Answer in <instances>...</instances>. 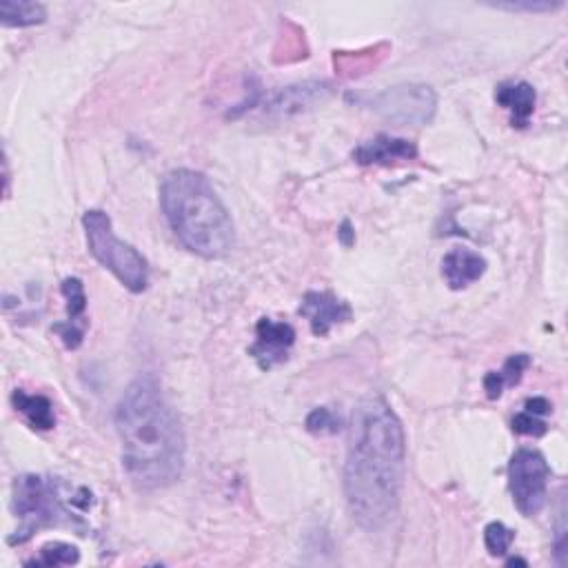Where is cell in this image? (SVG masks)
<instances>
[{
	"instance_id": "1",
	"label": "cell",
	"mask_w": 568,
	"mask_h": 568,
	"mask_svg": "<svg viewBox=\"0 0 568 568\" xmlns=\"http://www.w3.org/2000/svg\"><path fill=\"white\" fill-rule=\"evenodd\" d=\"M407 440L402 422L380 395L362 400L353 411L344 495L362 529L380 531L400 511Z\"/></svg>"
},
{
	"instance_id": "2",
	"label": "cell",
	"mask_w": 568,
	"mask_h": 568,
	"mask_svg": "<svg viewBox=\"0 0 568 568\" xmlns=\"http://www.w3.org/2000/svg\"><path fill=\"white\" fill-rule=\"evenodd\" d=\"M123 442V464L142 491L167 489L185 471L187 440L154 375H140L127 387L116 409Z\"/></svg>"
},
{
	"instance_id": "3",
	"label": "cell",
	"mask_w": 568,
	"mask_h": 568,
	"mask_svg": "<svg viewBox=\"0 0 568 568\" xmlns=\"http://www.w3.org/2000/svg\"><path fill=\"white\" fill-rule=\"evenodd\" d=\"M160 205L176 238L200 258H225L236 245V229L205 174L176 169L162 178Z\"/></svg>"
},
{
	"instance_id": "4",
	"label": "cell",
	"mask_w": 568,
	"mask_h": 568,
	"mask_svg": "<svg viewBox=\"0 0 568 568\" xmlns=\"http://www.w3.org/2000/svg\"><path fill=\"white\" fill-rule=\"evenodd\" d=\"M14 513L18 517L16 535L9 544H25L43 529L54 526H78L83 529L80 517H74L60 497L54 480L43 475H20L14 482Z\"/></svg>"
},
{
	"instance_id": "5",
	"label": "cell",
	"mask_w": 568,
	"mask_h": 568,
	"mask_svg": "<svg viewBox=\"0 0 568 568\" xmlns=\"http://www.w3.org/2000/svg\"><path fill=\"white\" fill-rule=\"evenodd\" d=\"M83 227L87 233V245L91 256L107 271L114 273L118 282L131 293H142L149 284L147 260L140 253L120 240L111 229V218L105 211L91 209L83 216Z\"/></svg>"
},
{
	"instance_id": "6",
	"label": "cell",
	"mask_w": 568,
	"mask_h": 568,
	"mask_svg": "<svg viewBox=\"0 0 568 568\" xmlns=\"http://www.w3.org/2000/svg\"><path fill=\"white\" fill-rule=\"evenodd\" d=\"M551 466L535 449H520L509 462V489L513 502L524 517H533L544 509L549 491Z\"/></svg>"
},
{
	"instance_id": "7",
	"label": "cell",
	"mask_w": 568,
	"mask_h": 568,
	"mask_svg": "<svg viewBox=\"0 0 568 568\" xmlns=\"http://www.w3.org/2000/svg\"><path fill=\"white\" fill-rule=\"evenodd\" d=\"M380 118L395 125L422 127L431 123L438 98L429 85H398L375 94L367 103Z\"/></svg>"
},
{
	"instance_id": "8",
	"label": "cell",
	"mask_w": 568,
	"mask_h": 568,
	"mask_svg": "<svg viewBox=\"0 0 568 568\" xmlns=\"http://www.w3.org/2000/svg\"><path fill=\"white\" fill-rule=\"evenodd\" d=\"M293 342H296V329L291 324L262 318L256 324V344L249 349V355L262 371H271L289 358Z\"/></svg>"
},
{
	"instance_id": "9",
	"label": "cell",
	"mask_w": 568,
	"mask_h": 568,
	"mask_svg": "<svg viewBox=\"0 0 568 568\" xmlns=\"http://www.w3.org/2000/svg\"><path fill=\"white\" fill-rule=\"evenodd\" d=\"M300 313L309 320L311 331L316 333L318 338L329 336V331L336 327V324L349 322L353 318L351 304L333 296L329 291H309L302 300Z\"/></svg>"
},
{
	"instance_id": "10",
	"label": "cell",
	"mask_w": 568,
	"mask_h": 568,
	"mask_svg": "<svg viewBox=\"0 0 568 568\" xmlns=\"http://www.w3.org/2000/svg\"><path fill=\"white\" fill-rule=\"evenodd\" d=\"M331 96L329 85L324 83H304V85H296V87H287L278 91L267 103V111L269 114L276 116H293V114H302L311 107H318L322 103H327Z\"/></svg>"
},
{
	"instance_id": "11",
	"label": "cell",
	"mask_w": 568,
	"mask_h": 568,
	"mask_svg": "<svg viewBox=\"0 0 568 568\" xmlns=\"http://www.w3.org/2000/svg\"><path fill=\"white\" fill-rule=\"evenodd\" d=\"M353 158L358 165H391V162L398 160L418 158V147H415V142L411 140L391 138L382 134L355 149Z\"/></svg>"
},
{
	"instance_id": "12",
	"label": "cell",
	"mask_w": 568,
	"mask_h": 568,
	"mask_svg": "<svg viewBox=\"0 0 568 568\" xmlns=\"http://www.w3.org/2000/svg\"><path fill=\"white\" fill-rule=\"evenodd\" d=\"M486 273V260L471 249H453L442 260V276L449 289L460 291L478 282Z\"/></svg>"
},
{
	"instance_id": "13",
	"label": "cell",
	"mask_w": 568,
	"mask_h": 568,
	"mask_svg": "<svg viewBox=\"0 0 568 568\" xmlns=\"http://www.w3.org/2000/svg\"><path fill=\"white\" fill-rule=\"evenodd\" d=\"M497 105L511 111L513 127H526L535 111L537 94L533 85L529 83H515V85H500L495 91Z\"/></svg>"
},
{
	"instance_id": "14",
	"label": "cell",
	"mask_w": 568,
	"mask_h": 568,
	"mask_svg": "<svg viewBox=\"0 0 568 568\" xmlns=\"http://www.w3.org/2000/svg\"><path fill=\"white\" fill-rule=\"evenodd\" d=\"M14 409L18 413H23L27 422L34 426L38 431H52L56 426V413L54 404L45 395H32L23 389H16L12 393Z\"/></svg>"
},
{
	"instance_id": "15",
	"label": "cell",
	"mask_w": 568,
	"mask_h": 568,
	"mask_svg": "<svg viewBox=\"0 0 568 568\" xmlns=\"http://www.w3.org/2000/svg\"><path fill=\"white\" fill-rule=\"evenodd\" d=\"M47 9L29 0H0V23L5 27H32L45 23Z\"/></svg>"
},
{
	"instance_id": "16",
	"label": "cell",
	"mask_w": 568,
	"mask_h": 568,
	"mask_svg": "<svg viewBox=\"0 0 568 568\" xmlns=\"http://www.w3.org/2000/svg\"><path fill=\"white\" fill-rule=\"evenodd\" d=\"M80 562V553L76 546L65 542H49L40 549L36 560H29L27 566H71Z\"/></svg>"
},
{
	"instance_id": "17",
	"label": "cell",
	"mask_w": 568,
	"mask_h": 568,
	"mask_svg": "<svg viewBox=\"0 0 568 568\" xmlns=\"http://www.w3.org/2000/svg\"><path fill=\"white\" fill-rule=\"evenodd\" d=\"M60 291H63V296L67 300V316H69L67 322L87 324L83 320L85 311H87V296H85L83 282H80L78 278H67L63 282V287H60Z\"/></svg>"
},
{
	"instance_id": "18",
	"label": "cell",
	"mask_w": 568,
	"mask_h": 568,
	"mask_svg": "<svg viewBox=\"0 0 568 568\" xmlns=\"http://www.w3.org/2000/svg\"><path fill=\"white\" fill-rule=\"evenodd\" d=\"M513 540H515V533L511 529H506L502 522H491L484 529L486 551H489V555L493 557H502L509 553Z\"/></svg>"
},
{
	"instance_id": "19",
	"label": "cell",
	"mask_w": 568,
	"mask_h": 568,
	"mask_svg": "<svg viewBox=\"0 0 568 568\" xmlns=\"http://www.w3.org/2000/svg\"><path fill=\"white\" fill-rule=\"evenodd\" d=\"M304 424H307V431L313 435H336L342 429V420L327 407L313 409Z\"/></svg>"
},
{
	"instance_id": "20",
	"label": "cell",
	"mask_w": 568,
	"mask_h": 568,
	"mask_svg": "<svg viewBox=\"0 0 568 568\" xmlns=\"http://www.w3.org/2000/svg\"><path fill=\"white\" fill-rule=\"evenodd\" d=\"M529 367H531L529 355L517 353V355H511V358L504 362L502 371H497V375H500V380H502L504 387H515V384H520L524 371L529 369Z\"/></svg>"
},
{
	"instance_id": "21",
	"label": "cell",
	"mask_w": 568,
	"mask_h": 568,
	"mask_svg": "<svg viewBox=\"0 0 568 568\" xmlns=\"http://www.w3.org/2000/svg\"><path fill=\"white\" fill-rule=\"evenodd\" d=\"M546 431H549V426H546V422L540 418V415L522 411L513 418V433H517V435H531V438H542Z\"/></svg>"
},
{
	"instance_id": "22",
	"label": "cell",
	"mask_w": 568,
	"mask_h": 568,
	"mask_svg": "<svg viewBox=\"0 0 568 568\" xmlns=\"http://www.w3.org/2000/svg\"><path fill=\"white\" fill-rule=\"evenodd\" d=\"M85 329H87V324H76V322L54 324V331L58 333L60 340H63L65 347L71 349V351H76L80 344H83Z\"/></svg>"
},
{
	"instance_id": "23",
	"label": "cell",
	"mask_w": 568,
	"mask_h": 568,
	"mask_svg": "<svg viewBox=\"0 0 568 568\" xmlns=\"http://www.w3.org/2000/svg\"><path fill=\"white\" fill-rule=\"evenodd\" d=\"M484 391H486V398H489V400H497L504 393V384L500 380V375H497V371H491V373L484 375Z\"/></svg>"
},
{
	"instance_id": "24",
	"label": "cell",
	"mask_w": 568,
	"mask_h": 568,
	"mask_svg": "<svg viewBox=\"0 0 568 568\" xmlns=\"http://www.w3.org/2000/svg\"><path fill=\"white\" fill-rule=\"evenodd\" d=\"M551 402L546 400V398H531V400H526V404H524V411H529V413H533V415H549L551 413Z\"/></svg>"
},
{
	"instance_id": "25",
	"label": "cell",
	"mask_w": 568,
	"mask_h": 568,
	"mask_svg": "<svg viewBox=\"0 0 568 568\" xmlns=\"http://www.w3.org/2000/svg\"><path fill=\"white\" fill-rule=\"evenodd\" d=\"M500 9H511V12H520V9H526V12H553V9H557L560 5H549V3H544V5H535V3H524V5H497Z\"/></svg>"
},
{
	"instance_id": "26",
	"label": "cell",
	"mask_w": 568,
	"mask_h": 568,
	"mask_svg": "<svg viewBox=\"0 0 568 568\" xmlns=\"http://www.w3.org/2000/svg\"><path fill=\"white\" fill-rule=\"evenodd\" d=\"M340 240H342L344 247H351L353 242H355V231L351 229V222H349V220L342 222V227H340Z\"/></svg>"
}]
</instances>
